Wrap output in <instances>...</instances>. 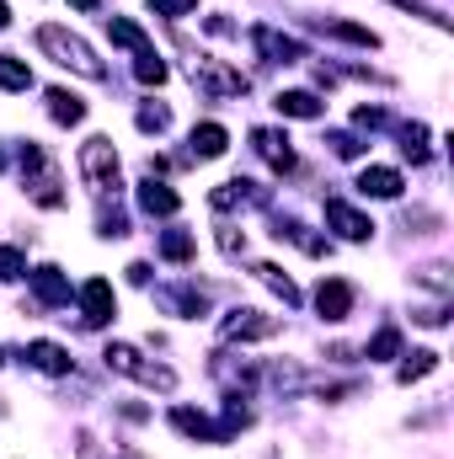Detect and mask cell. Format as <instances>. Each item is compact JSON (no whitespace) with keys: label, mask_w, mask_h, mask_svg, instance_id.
Returning <instances> with one entry per match:
<instances>
[{"label":"cell","mask_w":454,"mask_h":459,"mask_svg":"<svg viewBox=\"0 0 454 459\" xmlns=\"http://www.w3.org/2000/svg\"><path fill=\"white\" fill-rule=\"evenodd\" d=\"M32 43H38V54L54 59L59 70H70V75H81V81H108V65L97 59V48H92L81 32H70L65 22H38V27H32Z\"/></svg>","instance_id":"1"},{"label":"cell","mask_w":454,"mask_h":459,"mask_svg":"<svg viewBox=\"0 0 454 459\" xmlns=\"http://www.w3.org/2000/svg\"><path fill=\"white\" fill-rule=\"evenodd\" d=\"M75 171H81V182H86L97 198H118V187H123V155H118L113 134H92V139L75 150Z\"/></svg>","instance_id":"2"},{"label":"cell","mask_w":454,"mask_h":459,"mask_svg":"<svg viewBox=\"0 0 454 459\" xmlns=\"http://www.w3.org/2000/svg\"><path fill=\"white\" fill-rule=\"evenodd\" d=\"M102 363H108L113 374H123V379L144 385V390H161V395H171V390H177V374H171L166 363H150L134 342H108V347H102Z\"/></svg>","instance_id":"3"},{"label":"cell","mask_w":454,"mask_h":459,"mask_svg":"<svg viewBox=\"0 0 454 459\" xmlns=\"http://www.w3.org/2000/svg\"><path fill=\"white\" fill-rule=\"evenodd\" d=\"M246 38H251V48H257V59L262 65H305L310 59V48H305V38H294V32H284V27H273V22H251L246 27Z\"/></svg>","instance_id":"4"},{"label":"cell","mask_w":454,"mask_h":459,"mask_svg":"<svg viewBox=\"0 0 454 459\" xmlns=\"http://www.w3.org/2000/svg\"><path fill=\"white\" fill-rule=\"evenodd\" d=\"M155 310L171 316V321H204L209 316V283H198V278L155 283Z\"/></svg>","instance_id":"5"},{"label":"cell","mask_w":454,"mask_h":459,"mask_svg":"<svg viewBox=\"0 0 454 459\" xmlns=\"http://www.w3.org/2000/svg\"><path fill=\"white\" fill-rule=\"evenodd\" d=\"M166 422H171V433H182L188 444H209V449H225V444H235V433H230L220 417H209V411H198V406H188V401L166 406Z\"/></svg>","instance_id":"6"},{"label":"cell","mask_w":454,"mask_h":459,"mask_svg":"<svg viewBox=\"0 0 454 459\" xmlns=\"http://www.w3.org/2000/svg\"><path fill=\"white\" fill-rule=\"evenodd\" d=\"M193 86H198L209 102H230V97H246V91H251V81H246L235 65L214 59V54H198V59H193Z\"/></svg>","instance_id":"7"},{"label":"cell","mask_w":454,"mask_h":459,"mask_svg":"<svg viewBox=\"0 0 454 459\" xmlns=\"http://www.w3.org/2000/svg\"><path fill=\"white\" fill-rule=\"evenodd\" d=\"M310 305H316V316H321L327 326H342V321L358 310V283L342 278V273H321V283L310 289Z\"/></svg>","instance_id":"8"},{"label":"cell","mask_w":454,"mask_h":459,"mask_svg":"<svg viewBox=\"0 0 454 459\" xmlns=\"http://www.w3.org/2000/svg\"><path fill=\"white\" fill-rule=\"evenodd\" d=\"M278 332H284V321L257 310V305H235V310L220 316V342H267Z\"/></svg>","instance_id":"9"},{"label":"cell","mask_w":454,"mask_h":459,"mask_svg":"<svg viewBox=\"0 0 454 459\" xmlns=\"http://www.w3.org/2000/svg\"><path fill=\"white\" fill-rule=\"evenodd\" d=\"M209 209L225 220V214H240V209H273V187L251 182V177H230L220 187H209Z\"/></svg>","instance_id":"10"},{"label":"cell","mask_w":454,"mask_h":459,"mask_svg":"<svg viewBox=\"0 0 454 459\" xmlns=\"http://www.w3.org/2000/svg\"><path fill=\"white\" fill-rule=\"evenodd\" d=\"M246 139H251L257 160H262V166H267L273 177H289V171L300 166V150H294V139H289L284 128H273V123H257V128H251Z\"/></svg>","instance_id":"11"},{"label":"cell","mask_w":454,"mask_h":459,"mask_svg":"<svg viewBox=\"0 0 454 459\" xmlns=\"http://www.w3.org/2000/svg\"><path fill=\"white\" fill-rule=\"evenodd\" d=\"M27 289H32V299H38L43 310H70V299H75V283H70V273H65L59 262L27 267Z\"/></svg>","instance_id":"12"},{"label":"cell","mask_w":454,"mask_h":459,"mask_svg":"<svg viewBox=\"0 0 454 459\" xmlns=\"http://www.w3.org/2000/svg\"><path fill=\"white\" fill-rule=\"evenodd\" d=\"M75 305H81V321H86L92 332L113 326V321H118V289H113V278H86V283H75Z\"/></svg>","instance_id":"13"},{"label":"cell","mask_w":454,"mask_h":459,"mask_svg":"<svg viewBox=\"0 0 454 459\" xmlns=\"http://www.w3.org/2000/svg\"><path fill=\"white\" fill-rule=\"evenodd\" d=\"M267 225H273L267 235H273L278 246L289 240V246H300L305 256H332V240H327V235H316V230L294 214V209H267Z\"/></svg>","instance_id":"14"},{"label":"cell","mask_w":454,"mask_h":459,"mask_svg":"<svg viewBox=\"0 0 454 459\" xmlns=\"http://www.w3.org/2000/svg\"><path fill=\"white\" fill-rule=\"evenodd\" d=\"M16 358H22L27 368L48 374V379H70V374H75V352L65 342H54V337H32L27 347H16Z\"/></svg>","instance_id":"15"},{"label":"cell","mask_w":454,"mask_h":459,"mask_svg":"<svg viewBox=\"0 0 454 459\" xmlns=\"http://www.w3.org/2000/svg\"><path fill=\"white\" fill-rule=\"evenodd\" d=\"M353 193L358 198H374V204H401V193H406V177H401V166H358V177H353Z\"/></svg>","instance_id":"16"},{"label":"cell","mask_w":454,"mask_h":459,"mask_svg":"<svg viewBox=\"0 0 454 459\" xmlns=\"http://www.w3.org/2000/svg\"><path fill=\"white\" fill-rule=\"evenodd\" d=\"M321 209H327V230H337V240H347V246H369V240H374V220H369L363 209H353L347 198L332 193Z\"/></svg>","instance_id":"17"},{"label":"cell","mask_w":454,"mask_h":459,"mask_svg":"<svg viewBox=\"0 0 454 459\" xmlns=\"http://www.w3.org/2000/svg\"><path fill=\"white\" fill-rule=\"evenodd\" d=\"M134 204H139V214H150V220H177V214H182V193H177L171 182H161V177H144V182L134 187Z\"/></svg>","instance_id":"18"},{"label":"cell","mask_w":454,"mask_h":459,"mask_svg":"<svg viewBox=\"0 0 454 459\" xmlns=\"http://www.w3.org/2000/svg\"><path fill=\"white\" fill-rule=\"evenodd\" d=\"M43 108H48V117H54L59 128H81V123L92 117V102H86L81 91H70V86H48V91H43Z\"/></svg>","instance_id":"19"},{"label":"cell","mask_w":454,"mask_h":459,"mask_svg":"<svg viewBox=\"0 0 454 459\" xmlns=\"http://www.w3.org/2000/svg\"><path fill=\"white\" fill-rule=\"evenodd\" d=\"M225 150H230V128L225 123H214V117L193 123V134H188V160H220Z\"/></svg>","instance_id":"20"},{"label":"cell","mask_w":454,"mask_h":459,"mask_svg":"<svg viewBox=\"0 0 454 459\" xmlns=\"http://www.w3.org/2000/svg\"><path fill=\"white\" fill-rule=\"evenodd\" d=\"M310 27L337 38V43H353V48H380V32L363 27V22H347V16H310Z\"/></svg>","instance_id":"21"},{"label":"cell","mask_w":454,"mask_h":459,"mask_svg":"<svg viewBox=\"0 0 454 459\" xmlns=\"http://www.w3.org/2000/svg\"><path fill=\"white\" fill-rule=\"evenodd\" d=\"M439 368H444V352H439V347H412V352L396 358V385H423V379L439 374Z\"/></svg>","instance_id":"22"},{"label":"cell","mask_w":454,"mask_h":459,"mask_svg":"<svg viewBox=\"0 0 454 459\" xmlns=\"http://www.w3.org/2000/svg\"><path fill=\"white\" fill-rule=\"evenodd\" d=\"M273 108H278V117H300V123H321V117H327V102H321L316 91H305V86L278 91V97H273Z\"/></svg>","instance_id":"23"},{"label":"cell","mask_w":454,"mask_h":459,"mask_svg":"<svg viewBox=\"0 0 454 459\" xmlns=\"http://www.w3.org/2000/svg\"><path fill=\"white\" fill-rule=\"evenodd\" d=\"M251 278H257L262 289H273V294L284 299V310H300V305H305L300 283H294V278H289V273H284L278 262H251Z\"/></svg>","instance_id":"24"},{"label":"cell","mask_w":454,"mask_h":459,"mask_svg":"<svg viewBox=\"0 0 454 459\" xmlns=\"http://www.w3.org/2000/svg\"><path fill=\"white\" fill-rule=\"evenodd\" d=\"M155 256H161V262H171V267H188V262L198 256V235H193V230H182V225L161 230V235H155Z\"/></svg>","instance_id":"25"},{"label":"cell","mask_w":454,"mask_h":459,"mask_svg":"<svg viewBox=\"0 0 454 459\" xmlns=\"http://www.w3.org/2000/svg\"><path fill=\"white\" fill-rule=\"evenodd\" d=\"M396 139H401V155L412 160V166H428L433 160V128L428 123H396Z\"/></svg>","instance_id":"26"},{"label":"cell","mask_w":454,"mask_h":459,"mask_svg":"<svg viewBox=\"0 0 454 459\" xmlns=\"http://www.w3.org/2000/svg\"><path fill=\"white\" fill-rule=\"evenodd\" d=\"M401 352H406V337H401V326H396V321H385V326L363 342V358H369V363H396Z\"/></svg>","instance_id":"27"},{"label":"cell","mask_w":454,"mask_h":459,"mask_svg":"<svg viewBox=\"0 0 454 459\" xmlns=\"http://www.w3.org/2000/svg\"><path fill=\"white\" fill-rule=\"evenodd\" d=\"M108 43L128 48V54H144V48H155V43H150V32H144L134 16H108Z\"/></svg>","instance_id":"28"},{"label":"cell","mask_w":454,"mask_h":459,"mask_svg":"<svg viewBox=\"0 0 454 459\" xmlns=\"http://www.w3.org/2000/svg\"><path fill=\"white\" fill-rule=\"evenodd\" d=\"M134 81H139L144 91H161V86L171 81V65H166L155 48H144V54H134Z\"/></svg>","instance_id":"29"},{"label":"cell","mask_w":454,"mask_h":459,"mask_svg":"<svg viewBox=\"0 0 454 459\" xmlns=\"http://www.w3.org/2000/svg\"><path fill=\"white\" fill-rule=\"evenodd\" d=\"M54 160H48V150L38 144V139H16V171H22V187L32 182V177H43Z\"/></svg>","instance_id":"30"},{"label":"cell","mask_w":454,"mask_h":459,"mask_svg":"<svg viewBox=\"0 0 454 459\" xmlns=\"http://www.w3.org/2000/svg\"><path fill=\"white\" fill-rule=\"evenodd\" d=\"M0 91H11V97L32 91V65L16 59V54H0Z\"/></svg>","instance_id":"31"},{"label":"cell","mask_w":454,"mask_h":459,"mask_svg":"<svg viewBox=\"0 0 454 459\" xmlns=\"http://www.w3.org/2000/svg\"><path fill=\"white\" fill-rule=\"evenodd\" d=\"M134 128H139V134H166V128H171V102L144 97V102H139V113H134Z\"/></svg>","instance_id":"32"},{"label":"cell","mask_w":454,"mask_h":459,"mask_svg":"<svg viewBox=\"0 0 454 459\" xmlns=\"http://www.w3.org/2000/svg\"><path fill=\"white\" fill-rule=\"evenodd\" d=\"M123 235H128V209H123V204H108V198H102V209H97V240H123Z\"/></svg>","instance_id":"33"},{"label":"cell","mask_w":454,"mask_h":459,"mask_svg":"<svg viewBox=\"0 0 454 459\" xmlns=\"http://www.w3.org/2000/svg\"><path fill=\"white\" fill-rule=\"evenodd\" d=\"M327 150H332L337 160H358V155H369L363 134H353V128H327Z\"/></svg>","instance_id":"34"},{"label":"cell","mask_w":454,"mask_h":459,"mask_svg":"<svg viewBox=\"0 0 454 459\" xmlns=\"http://www.w3.org/2000/svg\"><path fill=\"white\" fill-rule=\"evenodd\" d=\"M412 283H417V289H433L439 299H450V267H444V262H423V267H412Z\"/></svg>","instance_id":"35"},{"label":"cell","mask_w":454,"mask_h":459,"mask_svg":"<svg viewBox=\"0 0 454 459\" xmlns=\"http://www.w3.org/2000/svg\"><path fill=\"white\" fill-rule=\"evenodd\" d=\"M214 246H220L225 262H240V256H246V230L230 225V220H220V225H214Z\"/></svg>","instance_id":"36"},{"label":"cell","mask_w":454,"mask_h":459,"mask_svg":"<svg viewBox=\"0 0 454 459\" xmlns=\"http://www.w3.org/2000/svg\"><path fill=\"white\" fill-rule=\"evenodd\" d=\"M401 230H406V235H439V230H444V214L417 204V209H406V214H401Z\"/></svg>","instance_id":"37"},{"label":"cell","mask_w":454,"mask_h":459,"mask_svg":"<svg viewBox=\"0 0 454 459\" xmlns=\"http://www.w3.org/2000/svg\"><path fill=\"white\" fill-rule=\"evenodd\" d=\"M353 395H363V379H327V385H316V401L321 406H342Z\"/></svg>","instance_id":"38"},{"label":"cell","mask_w":454,"mask_h":459,"mask_svg":"<svg viewBox=\"0 0 454 459\" xmlns=\"http://www.w3.org/2000/svg\"><path fill=\"white\" fill-rule=\"evenodd\" d=\"M396 11H406V16H417V22H428L433 32H450V16L439 11V5H428V0H390Z\"/></svg>","instance_id":"39"},{"label":"cell","mask_w":454,"mask_h":459,"mask_svg":"<svg viewBox=\"0 0 454 459\" xmlns=\"http://www.w3.org/2000/svg\"><path fill=\"white\" fill-rule=\"evenodd\" d=\"M16 278H27V251L22 246H0V283H16Z\"/></svg>","instance_id":"40"},{"label":"cell","mask_w":454,"mask_h":459,"mask_svg":"<svg viewBox=\"0 0 454 459\" xmlns=\"http://www.w3.org/2000/svg\"><path fill=\"white\" fill-rule=\"evenodd\" d=\"M412 321H417V326H428V332H439V326H450V299H433V305H417V310H412Z\"/></svg>","instance_id":"41"},{"label":"cell","mask_w":454,"mask_h":459,"mask_svg":"<svg viewBox=\"0 0 454 459\" xmlns=\"http://www.w3.org/2000/svg\"><path fill=\"white\" fill-rule=\"evenodd\" d=\"M155 16H166V22H188L193 11H198V0H144Z\"/></svg>","instance_id":"42"},{"label":"cell","mask_w":454,"mask_h":459,"mask_svg":"<svg viewBox=\"0 0 454 459\" xmlns=\"http://www.w3.org/2000/svg\"><path fill=\"white\" fill-rule=\"evenodd\" d=\"M75 459H113V455L102 449V438H97L92 428H81V433H75Z\"/></svg>","instance_id":"43"},{"label":"cell","mask_w":454,"mask_h":459,"mask_svg":"<svg viewBox=\"0 0 454 459\" xmlns=\"http://www.w3.org/2000/svg\"><path fill=\"white\" fill-rule=\"evenodd\" d=\"M353 128H363V134L390 128V113H385V108H358V113H353Z\"/></svg>","instance_id":"44"},{"label":"cell","mask_w":454,"mask_h":459,"mask_svg":"<svg viewBox=\"0 0 454 459\" xmlns=\"http://www.w3.org/2000/svg\"><path fill=\"white\" fill-rule=\"evenodd\" d=\"M123 273H128V283H139V289H150V273H155V267H150V262H128Z\"/></svg>","instance_id":"45"},{"label":"cell","mask_w":454,"mask_h":459,"mask_svg":"<svg viewBox=\"0 0 454 459\" xmlns=\"http://www.w3.org/2000/svg\"><path fill=\"white\" fill-rule=\"evenodd\" d=\"M118 417H123V422H150V406H139V401H123V406H118Z\"/></svg>","instance_id":"46"},{"label":"cell","mask_w":454,"mask_h":459,"mask_svg":"<svg viewBox=\"0 0 454 459\" xmlns=\"http://www.w3.org/2000/svg\"><path fill=\"white\" fill-rule=\"evenodd\" d=\"M70 5H75L81 16H97V11H102V0H70Z\"/></svg>","instance_id":"47"},{"label":"cell","mask_w":454,"mask_h":459,"mask_svg":"<svg viewBox=\"0 0 454 459\" xmlns=\"http://www.w3.org/2000/svg\"><path fill=\"white\" fill-rule=\"evenodd\" d=\"M11 27V0H0V32Z\"/></svg>","instance_id":"48"},{"label":"cell","mask_w":454,"mask_h":459,"mask_svg":"<svg viewBox=\"0 0 454 459\" xmlns=\"http://www.w3.org/2000/svg\"><path fill=\"white\" fill-rule=\"evenodd\" d=\"M113 459H144V455H139V449H128V444H123V449H118Z\"/></svg>","instance_id":"49"},{"label":"cell","mask_w":454,"mask_h":459,"mask_svg":"<svg viewBox=\"0 0 454 459\" xmlns=\"http://www.w3.org/2000/svg\"><path fill=\"white\" fill-rule=\"evenodd\" d=\"M0 171H5V144H0Z\"/></svg>","instance_id":"50"},{"label":"cell","mask_w":454,"mask_h":459,"mask_svg":"<svg viewBox=\"0 0 454 459\" xmlns=\"http://www.w3.org/2000/svg\"><path fill=\"white\" fill-rule=\"evenodd\" d=\"M5 411H11V406H5V395H0V417H5Z\"/></svg>","instance_id":"51"},{"label":"cell","mask_w":454,"mask_h":459,"mask_svg":"<svg viewBox=\"0 0 454 459\" xmlns=\"http://www.w3.org/2000/svg\"><path fill=\"white\" fill-rule=\"evenodd\" d=\"M0 368H5V347H0Z\"/></svg>","instance_id":"52"}]
</instances>
